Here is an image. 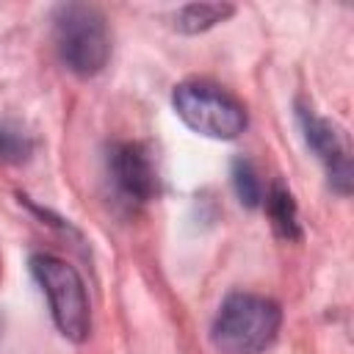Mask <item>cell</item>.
I'll return each mask as SVG.
<instances>
[{"instance_id":"cell-2","label":"cell","mask_w":354,"mask_h":354,"mask_svg":"<svg viewBox=\"0 0 354 354\" xmlns=\"http://www.w3.org/2000/svg\"><path fill=\"white\" fill-rule=\"evenodd\" d=\"M53 41L61 64L77 77H94L111 58L105 17L88 3H61L53 11Z\"/></svg>"},{"instance_id":"cell-10","label":"cell","mask_w":354,"mask_h":354,"mask_svg":"<svg viewBox=\"0 0 354 354\" xmlns=\"http://www.w3.org/2000/svg\"><path fill=\"white\" fill-rule=\"evenodd\" d=\"M33 155V141L17 124L0 119V163H25Z\"/></svg>"},{"instance_id":"cell-9","label":"cell","mask_w":354,"mask_h":354,"mask_svg":"<svg viewBox=\"0 0 354 354\" xmlns=\"http://www.w3.org/2000/svg\"><path fill=\"white\" fill-rule=\"evenodd\" d=\"M232 188H235L241 205H246V207H260L263 199H266L263 180H260V174H257V169L249 158H235L232 160Z\"/></svg>"},{"instance_id":"cell-4","label":"cell","mask_w":354,"mask_h":354,"mask_svg":"<svg viewBox=\"0 0 354 354\" xmlns=\"http://www.w3.org/2000/svg\"><path fill=\"white\" fill-rule=\"evenodd\" d=\"M30 271L47 296L50 315L58 332L72 343H83L88 337L91 313H88L86 285L75 271V266H69L55 254H33Z\"/></svg>"},{"instance_id":"cell-5","label":"cell","mask_w":354,"mask_h":354,"mask_svg":"<svg viewBox=\"0 0 354 354\" xmlns=\"http://www.w3.org/2000/svg\"><path fill=\"white\" fill-rule=\"evenodd\" d=\"M108 183L116 199L127 207H141L158 196V169L152 155L138 141H116L105 155Z\"/></svg>"},{"instance_id":"cell-7","label":"cell","mask_w":354,"mask_h":354,"mask_svg":"<svg viewBox=\"0 0 354 354\" xmlns=\"http://www.w3.org/2000/svg\"><path fill=\"white\" fill-rule=\"evenodd\" d=\"M232 14H235V8L230 3H188L177 11L174 28L180 33H205L213 25L230 19Z\"/></svg>"},{"instance_id":"cell-6","label":"cell","mask_w":354,"mask_h":354,"mask_svg":"<svg viewBox=\"0 0 354 354\" xmlns=\"http://www.w3.org/2000/svg\"><path fill=\"white\" fill-rule=\"evenodd\" d=\"M296 116H299L307 147L318 155V160L326 169L329 185L337 194H348L351 191V158H348V141H346L343 130H337L329 119L318 116L304 102L296 105Z\"/></svg>"},{"instance_id":"cell-3","label":"cell","mask_w":354,"mask_h":354,"mask_svg":"<svg viewBox=\"0 0 354 354\" xmlns=\"http://www.w3.org/2000/svg\"><path fill=\"white\" fill-rule=\"evenodd\" d=\"M174 113L199 136L238 138L246 130V108L210 80H183L171 91Z\"/></svg>"},{"instance_id":"cell-8","label":"cell","mask_w":354,"mask_h":354,"mask_svg":"<svg viewBox=\"0 0 354 354\" xmlns=\"http://www.w3.org/2000/svg\"><path fill=\"white\" fill-rule=\"evenodd\" d=\"M263 205H266V210H268V218H271L277 235H282V238H288V241H296V238L301 235L296 202H293V196H290L288 188H282L279 183L271 185V191L266 194Z\"/></svg>"},{"instance_id":"cell-1","label":"cell","mask_w":354,"mask_h":354,"mask_svg":"<svg viewBox=\"0 0 354 354\" xmlns=\"http://www.w3.org/2000/svg\"><path fill=\"white\" fill-rule=\"evenodd\" d=\"M282 324V310L274 299L257 293H230L210 326V340L221 354L266 351Z\"/></svg>"}]
</instances>
